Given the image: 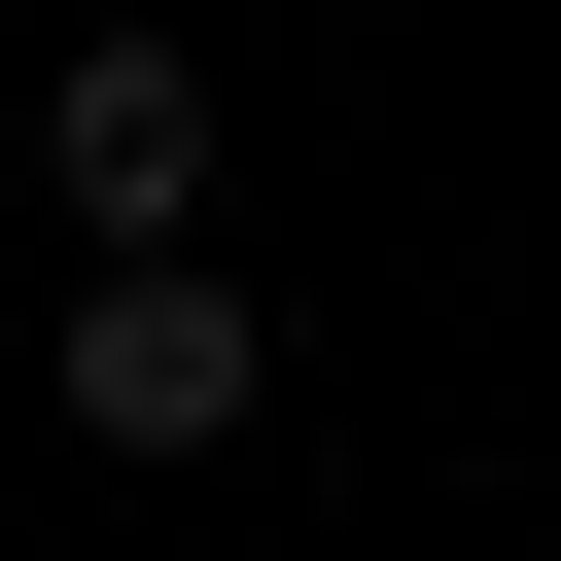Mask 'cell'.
<instances>
[{"instance_id":"1","label":"cell","mask_w":561,"mask_h":561,"mask_svg":"<svg viewBox=\"0 0 561 561\" xmlns=\"http://www.w3.org/2000/svg\"><path fill=\"white\" fill-rule=\"evenodd\" d=\"M35 386H70L105 456H245V421H280V316H245L210 245H140V280H70V316H35Z\"/></svg>"},{"instance_id":"2","label":"cell","mask_w":561,"mask_h":561,"mask_svg":"<svg viewBox=\"0 0 561 561\" xmlns=\"http://www.w3.org/2000/svg\"><path fill=\"white\" fill-rule=\"evenodd\" d=\"M35 175H70V280L210 245V70H175V35H70V70H35Z\"/></svg>"}]
</instances>
